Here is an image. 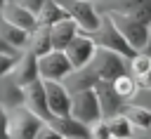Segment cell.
<instances>
[{
    "mask_svg": "<svg viewBox=\"0 0 151 139\" xmlns=\"http://www.w3.org/2000/svg\"><path fill=\"white\" fill-rule=\"evenodd\" d=\"M71 115L76 120H80L83 125L92 127L94 123L104 120V111H101V101H99V94L94 87H87V90H78L73 94V101H71Z\"/></svg>",
    "mask_w": 151,
    "mask_h": 139,
    "instance_id": "obj_1",
    "label": "cell"
},
{
    "mask_svg": "<svg viewBox=\"0 0 151 139\" xmlns=\"http://www.w3.org/2000/svg\"><path fill=\"white\" fill-rule=\"evenodd\" d=\"M94 38V42H97V47H101V49H109V52H116V54H120L123 59H134L139 52H134L132 47H130V42L123 38V33L118 31V26L111 21V16L106 14L104 19H101V26H99V31L92 35Z\"/></svg>",
    "mask_w": 151,
    "mask_h": 139,
    "instance_id": "obj_2",
    "label": "cell"
},
{
    "mask_svg": "<svg viewBox=\"0 0 151 139\" xmlns=\"http://www.w3.org/2000/svg\"><path fill=\"white\" fill-rule=\"evenodd\" d=\"M109 16L118 26V31L123 33V38L130 42V47L134 52H144L146 49V42H149V26L146 24L137 21L134 16H130L125 12H111Z\"/></svg>",
    "mask_w": 151,
    "mask_h": 139,
    "instance_id": "obj_3",
    "label": "cell"
},
{
    "mask_svg": "<svg viewBox=\"0 0 151 139\" xmlns=\"http://www.w3.org/2000/svg\"><path fill=\"white\" fill-rule=\"evenodd\" d=\"M64 5V9L68 12V16L78 24L80 33H87V35H94L101 26V16L99 12L94 9V2H87V0H59Z\"/></svg>",
    "mask_w": 151,
    "mask_h": 139,
    "instance_id": "obj_4",
    "label": "cell"
},
{
    "mask_svg": "<svg viewBox=\"0 0 151 139\" xmlns=\"http://www.w3.org/2000/svg\"><path fill=\"white\" fill-rule=\"evenodd\" d=\"M90 66H92V71H94V75H97V82H113L118 75L127 73V66H130V64H127V59H123L120 54L99 47V52H97V57L92 59Z\"/></svg>",
    "mask_w": 151,
    "mask_h": 139,
    "instance_id": "obj_5",
    "label": "cell"
},
{
    "mask_svg": "<svg viewBox=\"0 0 151 139\" xmlns=\"http://www.w3.org/2000/svg\"><path fill=\"white\" fill-rule=\"evenodd\" d=\"M71 73H73V66H71L66 52H57V49H52L50 54H45V57L38 59V75H40V80L64 82Z\"/></svg>",
    "mask_w": 151,
    "mask_h": 139,
    "instance_id": "obj_6",
    "label": "cell"
},
{
    "mask_svg": "<svg viewBox=\"0 0 151 139\" xmlns=\"http://www.w3.org/2000/svg\"><path fill=\"white\" fill-rule=\"evenodd\" d=\"M45 120H40L35 113H31L26 106L14 113V118L7 120V139H35Z\"/></svg>",
    "mask_w": 151,
    "mask_h": 139,
    "instance_id": "obj_7",
    "label": "cell"
},
{
    "mask_svg": "<svg viewBox=\"0 0 151 139\" xmlns=\"http://www.w3.org/2000/svg\"><path fill=\"white\" fill-rule=\"evenodd\" d=\"M64 52H66V57H68L73 71H80V68H85V66L92 64V59L97 57L99 47H97V42H94L92 35H87V33H78Z\"/></svg>",
    "mask_w": 151,
    "mask_h": 139,
    "instance_id": "obj_8",
    "label": "cell"
},
{
    "mask_svg": "<svg viewBox=\"0 0 151 139\" xmlns=\"http://www.w3.org/2000/svg\"><path fill=\"white\" fill-rule=\"evenodd\" d=\"M42 82H45V97H47V108L52 113V120L71 115L73 94L68 92V87L64 82H54V80H42Z\"/></svg>",
    "mask_w": 151,
    "mask_h": 139,
    "instance_id": "obj_9",
    "label": "cell"
},
{
    "mask_svg": "<svg viewBox=\"0 0 151 139\" xmlns=\"http://www.w3.org/2000/svg\"><path fill=\"white\" fill-rule=\"evenodd\" d=\"M0 14H2L0 19L9 21L12 26L24 28V31H26V33H31V35L40 28L38 14H33V12H31V9H26L24 5H19L17 0H5V2H2V12H0Z\"/></svg>",
    "mask_w": 151,
    "mask_h": 139,
    "instance_id": "obj_10",
    "label": "cell"
},
{
    "mask_svg": "<svg viewBox=\"0 0 151 139\" xmlns=\"http://www.w3.org/2000/svg\"><path fill=\"white\" fill-rule=\"evenodd\" d=\"M24 106H26L31 113H35L40 120L52 123V113H50V108H47V97H45V82H42L40 78L26 87V101H24Z\"/></svg>",
    "mask_w": 151,
    "mask_h": 139,
    "instance_id": "obj_11",
    "label": "cell"
},
{
    "mask_svg": "<svg viewBox=\"0 0 151 139\" xmlns=\"http://www.w3.org/2000/svg\"><path fill=\"white\" fill-rule=\"evenodd\" d=\"M7 75H12V78L17 80V85H21V87L26 90L31 82H35V80L40 78V75H38V57H35L31 49H26Z\"/></svg>",
    "mask_w": 151,
    "mask_h": 139,
    "instance_id": "obj_12",
    "label": "cell"
},
{
    "mask_svg": "<svg viewBox=\"0 0 151 139\" xmlns=\"http://www.w3.org/2000/svg\"><path fill=\"white\" fill-rule=\"evenodd\" d=\"M78 33H80V28H78V24H76L71 16H68V19H64V21H59V24H54V26L50 28V35H52V47H54L57 52H64Z\"/></svg>",
    "mask_w": 151,
    "mask_h": 139,
    "instance_id": "obj_13",
    "label": "cell"
},
{
    "mask_svg": "<svg viewBox=\"0 0 151 139\" xmlns=\"http://www.w3.org/2000/svg\"><path fill=\"white\" fill-rule=\"evenodd\" d=\"M64 139H92V132L87 125H83L80 120H76L73 115H66V118H54L50 123Z\"/></svg>",
    "mask_w": 151,
    "mask_h": 139,
    "instance_id": "obj_14",
    "label": "cell"
},
{
    "mask_svg": "<svg viewBox=\"0 0 151 139\" xmlns=\"http://www.w3.org/2000/svg\"><path fill=\"white\" fill-rule=\"evenodd\" d=\"M0 40L5 42V45H9L12 49H28V45H31V33H26L24 28H19V26H12L9 21H5V19H0Z\"/></svg>",
    "mask_w": 151,
    "mask_h": 139,
    "instance_id": "obj_15",
    "label": "cell"
},
{
    "mask_svg": "<svg viewBox=\"0 0 151 139\" xmlns=\"http://www.w3.org/2000/svg\"><path fill=\"white\" fill-rule=\"evenodd\" d=\"M94 90H97V94H99V101H101V111H104V115H106V113L116 115V113H120L118 108H125V106H123V99L113 92L111 82H97Z\"/></svg>",
    "mask_w": 151,
    "mask_h": 139,
    "instance_id": "obj_16",
    "label": "cell"
},
{
    "mask_svg": "<svg viewBox=\"0 0 151 139\" xmlns=\"http://www.w3.org/2000/svg\"><path fill=\"white\" fill-rule=\"evenodd\" d=\"M64 19H68V12L64 9V5H61L59 0H47V2L42 5V9L38 12V21H40V26H45V28H52L54 24H59V21H64Z\"/></svg>",
    "mask_w": 151,
    "mask_h": 139,
    "instance_id": "obj_17",
    "label": "cell"
},
{
    "mask_svg": "<svg viewBox=\"0 0 151 139\" xmlns=\"http://www.w3.org/2000/svg\"><path fill=\"white\" fill-rule=\"evenodd\" d=\"M28 49L40 59V57H45V54H50L54 47H52V35H50V28H45V26H40L33 35H31V45H28Z\"/></svg>",
    "mask_w": 151,
    "mask_h": 139,
    "instance_id": "obj_18",
    "label": "cell"
},
{
    "mask_svg": "<svg viewBox=\"0 0 151 139\" xmlns=\"http://www.w3.org/2000/svg\"><path fill=\"white\" fill-rule=\"evenodd\" d=\"M109 127H111V137L113 139H132L134 137V125L130 123V118L125 113H116L109 118Z\"/></svg>",
    "mask_w": 151,
    "mask_h": 139,
    "instance_id": "obj_19",
    "label": "cell"
},
{
    "mask_svg": "<svg viewBox=\"0 0 151 139\" xmlns=\"http://www.w3.org/2000/svg\"><path fill=\"white\" fill-rule=\"evenodd\" d=\"M111 87H113V92L125 101V99H130V97H134L137 94V80L130 75V73H123V75H118L113 82H111Z\"/></svg>",
    "mask_w": 151,
    "mask_h": 139,
    "instance_id": "obj_20",
    "label": "cell"
},
{
    "mask_svg": "<svg viewBox=\"0 0 151 139\" xmlns=\"http://www.w3.org/2000/svg\"><path fill=\"white\" fill-rule=\"evenodd\" d=\"M125 115L134 125V130H149L151 127V108L144 106H125Z\"/></svg>",
    "mask_w": 151,
    "mask_h": 139,
    "instance_id": "obj_21",
    "label": "cell"
},
{
    "mask_svg": "<svg viewBox=\"0 0 151 139\" xmlns=\"http://www.w3.org/2000/svg\"><path fill=\"white\" fill-rule=\"evenodd\" d=\"M149 68H151V57H149V54L139 52L134 59H130V71H132V75H134V78L144 75Z\"/></svg>",
    "mask_w": 151,
    "mask_h": 139,
    "instance_id": "obj_22",
    "label": "cell"
},
{
    "mask_svg": "<svg viewBox=\"0 0 151 139\" xmlns=\"http://www.w3.org/2000/svg\"><path fill=\"white\" fill-rule=\"evenodd\" d=\"M92 132V139H113L111 137V127H109V120H99L90 127Z\"/></svg>",
    "mask_w": 151,
    "mask_h": 139,
    "instance_id": "obj_23",
    "label": "cell"
},
{
    "mask_svg": "<svg viewBox=\"0 0 151 139\" xmlns=\"http://www.w3.org/2000/svg\"><path fill=\"white\" fill-rule=\"evenodd\" d=\"M35 139H64V137H61V134H59L50 123H45V125L40 127V132H38V137H35Z\"/></svg>",
    "mask_w": 151,
    "mask_h": 139,
    "instance_id": "obj_24",
    "label": "cell"
},
{
    "mask_svg": "<svg viewBox=\"0 0 151 139\" xmlns=\"http://www.w3.org/2000/svg\"><path fill=\"white\" fill-rule=\"evenodd\" d=\"M17 2H19V5H24L26 9H31L33 14H38V12L42 9V5H45L47 0H17Z\"/></svg>",
    "mask_w": 151,
    "mask_h": 139,
    "instance_id": "obj_25",
    "label": "cell"
},
{
    "mask_svg": "<svg viewBox=\"0 0 151 139\" xmlns=\"http://www.w3.org/2000/svg\"><path fill=\"white\" fill-rule=\"evenodd\" d=\"M137 85H139L142 90H151V68H149L144 75H139V78H137Z\"/></svg>",
    "mask_w": 151,
    "mask_h": 139,
    "instance_id": "obj_26",
    "label": "cell"
},
{
    "mask_svg": "<svg viewBox=\"0 0 151 139\" xmlns=\"http://www.w3.org/2000/svg\"><path fill=\"white\" fill-rule=\"evenodd\" d=\"M144 54H149V57H151V26H149V42H146V49H144Z\"/></svg>",
    "mask_w": 151,
    "mask_h": 139,
    "instance_id": "obj_27",
    "label": "cell"
},
{
    "mask_svg": "<svg viewBox=\"0 0 151 139\" xmlns=\"http://www.w3.org/2000/svg\"><path fill=\"white\" fill-rule=\"evenodd\" d=\"M87 2H94V0H87Z\"/></svg>",
    "mask_w": 151,
    "mask_h": 139,
    "instance_id": "obj_28",
    "label": "cell"
},
{
    "mask_svg": "<svg viewBox=\"0 0 151 139\" xmlns=\"http://www.w3.org/2000/svg\"><path fill=\"white\" fill-rule=\"evenodd\" d=\"M132 139H134V137H132Z\"/></svg>",
    "mask_w": 151,
    "mask_h": 139,
    "instance_id": "obj_29",
    "label": "cell"
}]
</instances>
